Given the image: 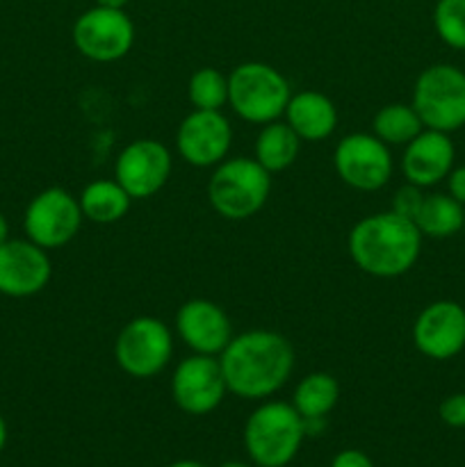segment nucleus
I'll return each instance as SVG.
<instances>
[{"instance_id": "nucleus-1", "label": "nucleus", "mask_w": 465, "mask_h": 467, "mask_svg": "<svg viewBox=\"0 0 465 467\" xmlns=\"http://www.w3.org/2000/svg\"><path fill=\"white\" fill-rule=\"evenodd\" d=\"M219 363L228 392L246 401H264L285 386L294 372L296 356L285 336L253 328L232 336Z\"/></svg>"}, {"instance_id": "nucleus-2", "label": "nucleus", "mask_w": 465, "mask_h": 467, "mask_svg": "<svg viewBox=\"0 0 465 467\" xmlns=\"http://www.w3.org/2000/svg\"><path fill=\"white\" fill-rule=\"evenodd\" d=\"M422 233L415 222L392 213L367 214L349 231V255L356 267L374 278H399L422 254Z\"/></svg>"}, {"instance_id": "nucleus-3", "label": "nucleus", "mask_w": 465, "mask_h": 467, "mask_svg": "<svg viewBox=\"0 0 465 467\" xmlns=\"http://www.w3.org/2000/svg\"><path fill=\"white\" fill-rule=\"evenodd\" d=\"M304 438V418L287 401L264 400L244 424V450L258 467L292 463Z\"/></svg>"}, {"instance_id": "nucleus-4", "label": "nucleus", "mask_w": 465, "mask_h": 467, "mask_svg": "<svg viewBox=\"0 0 465 467\" xmlns=\"http://www.w3.org/2000/svg\"><path fill=\"white\" fill-rule=\"evenodd\" d=\"M272 194V173L251 158H226L208 181V201L219 217L244 222L258 214Z\"/></svg>"}, {"instance_id": "nucleus-5", "label": "nucleus", "mask_w": 465, "mask_h": 467, "mask_svg": "<svg viewBox=\"0 0 465 467\" xmlns=\"http://www.w3.org/2000/svg\"><path fill=\"white\" fill-rule=\"evenodd\" d=\"M290 99L287 78L267 62L237 64L228 76V105L246 123L264 126L278 121Z\"/></svg>"}, {"instance_id": "nucleus-6", "label": "nucleus", "mask_w": 465, "mask_h": 467, "mask_svg": "<svg viewBox=\"0 0 465 467\" xmlns=\"http://www.w3.org/2000/svg\"><path fill=\"white\" fill-rule=\"evenodd\" d=\"M410 105L424 128L451 135L465 126V71L454 64H433L418 76Z\"/></svg>"}, {"instance_id": "nucleus-7", "label": "nucleus", "mask_w": 465, "mask_h": 467, "mask_svg": "<svg viewBox=\"0 0 465 467\" xmlns=\"http://www.w3.org/2000/svg\"><path fill=\"white\" fill-rule=\"evenodd\" d=\"M173 356V333L162 319L141 315L130 319L114 340V360L132 379H153Z\"/></svg>"}, {"instance_id": "nucleus-8", "label": "nucleus", "mask_w": 465, "mask_h": 467, "mask_svg": "<svg viewBox=\"0 0 465 467\" xmlns=\"http://www.w3.org/2000/svg\"><path fill=\"white\" fill-rule=\"evenodd\" d=\"M71 36L82 57L100 64L117 62L135 44V23L126 9L94 5L76 18Z\"/></svg>"}, {"instance_id": "nucleus-9", "label": "nucleus", "mask_w": 465, "mask_h": 467, "mask_svg": "<svg viewBox=\"0 0 465 467\" xmlns=\"http://www.w3.org/2000/svg\"><path fill=\"white\" fill-rule=\"evenodd\" d=\"M82 210L78 196L64 187H48L27 203L23 231L30 242L46 251L62 249L80 233Z\"/></svg>"}, {"instance_id": "nucleus-10", "label": "nucleus", "mask_w": 465, "mask_h": 467, "mask_svg": "<svg viewBox=\"0 0 465 467\" xmlns=\"http://www.w3.org/2000/svg\"><path fill=\"white\" fill-rule=\"evenodd\" d=\"M333 167L337 178L351 190L377 192L390 182L395 160L390 146L383 144L374 132H351L337 141Z\"/></svg>"}, {"instance_id": "nucleus-11", "label": "nucleus", "mask_w": 465, "mask_h": 467, "mask_svg": "<svg viewBox=\"0 0 465 467\" xmlns=\"http://www.w3.org/2000/svg\"><path fill=\"white\" fill-rule=\"evenodd\" d=\"M228 386L217 356L191 354L178 363L171 377L173 404L187 415H208L222 406Z\"/></svg>"}, {"instance_id": "nucleus-12", "label": "nucleus", "mask_w": 465, "mask_h": 467, "mask_svg": "<svg viewBox=\"0 0 465 467\" xmlns=\"http://www.w3.org/2000/svg\"><path fill=\"white\" fill-rule=\"evenodd\" d=\"M176 146L190 167L214 169L231 153V121L222 109H191L178 126Z\"/></svg>"}, {"instance_id": "nucleus-13", "label": "nucleus", "mask_w": 465, "mask_h": 467, "mask_svg": "<svg viewBox=\"0 0 465 467\" xmlns=\"http://www.w3.org/2000/svg\"><path fill=\"white\" fill-rule=\"evenodd\" d=\"M171 153L158 140H135L117 155L114 181L130 194L144 201L158 194L171 176Z\"/></svg>"}, {"instance_id": "nucleus-14", "label": "nucleus", "mask_w": 465, "mask_h": 467, "mask_svg": "<svg viewBox=\"0 0 465 467\" xmlns=\"http://www.w3.org/2000/svg\"><path fill=\"white\" fill-rule=\"evenodd\" d=\"M413 345L431 360H451L465 349V308L440 299L424 306L413 322Z\"/></svg>"}, {"instance_id": "nucleus-15", "label": "nucleus", "mask_w": 465, "mask_h": 467, "mask_svg": "<svg viewBox=\"0 0 465 467\" xmlns=\"http://www.w3.org/2000/svg\"><path fill=\"white\" fill-rule=\"evenodd\" d=\"M53 276L48 251L35 242L7 240L0 244V295L27 299L44 290Z\"/></svg>"}, {"instance_id": "nucleus-16", "label": "nucleus", "mask_w": 465, "mask_h": 467, "mask_svg": "<svg viewBox=\"0 0 465 467\" xmlns=\"http://www.w3.org/2000/svg\"><path fill=\"white\" fill-rule=\"evenodd\" d=\"M176 331L191 354L217 358L235 336L226 310L210 299L185 301L176 313Z\"/></svg>"}, {"instance_id": "nucleus-17", "label": "nucleus", "mask_w": 465, "mask_h": 467, "mask_svg": "<svg viewBox=\"0 0 465 467\" xmlns=\"http://www.w3.org/2000/svg\"><path fill=\"white\" fill-rule=\"evenodd\" d=\"M456 149L447 132L424 128L415 140L404 146L401 173L406 182L418 187H433L445 181L454 169Z\"/></svg>"}, {"instance_id": "nucleus-18", "label": "nucleus", "mask_w": 465, "mask_h": 467, "mask_svg": "<svg viewBox=\"0 0 465 467\" xmlns=\"http://www.w3.org/2000/svg\"><path fill=\"white\" fill-rule=\"evenodd\" d=\"M283 121L299 135L301 141H324L336 132L337 108L326 94L315 89L292 94Z\"/></svg>"}, {"instance_id": "nucleus-19", "label": "nucleus", "mask_w": 465, "mask_h": 467, "mask_svg": "<svg viewBox=\"0 0 465 467\" xmlns=\"http://www.w3.org/2000/svg\"><path fill=\"white\" fill-rule=\"evenodd\" d=\"M78 203H80L82 217L87 222L108 226V223H117L126 217L132 199L114 178L112 181L103 178V181L89 182L78 196Z\"/></svg>"}, {"instance_id": "nucleus-20", "label": "nucleus", "mask_w": 465, "mask_h": 467, "mask_svg": "<svg viewBox=\"0 0 465 467\" xmlns=\"http://www.w3.org/2000/svg\"><path fill=\"white\" fill-rule=\"evenodd\" d=\"M301 150V140L285 121L264 123L255 137V160L269 173H278L290 169L296 162Z\"/></svg>"}, {"instance_id": "nucleus-21", "label": "nucleus", "mask_w": 465, "mask_h": 467, "mask_svg": "<svg viewBox=\"0 0 465 467\" xmlns=\"http://www.w3.org/2000/svg\"><path fill=\"white\" fill-rule=\"evenodd\" d=\"M465 223V205L451 199L450 194H427L422 201L415 226L422 233V237L433 240H447L456 233L463 231Z\"/></svg>"}, {"instance_id": "nucleus-22", "label": "nucleus", "mask_w": 465, "mask_h": 467, "mask_svg": "<svg viewBox=\"0 0 465 467\" xmlns=\"http://www.w3.org/2000/svg\"><path fill=\"white\" fill-rule=\"evenodd\" d=\"M340 401V383L328 372H313L301 379L292 395V406L304 420H326Z\"/></svg>"}, {"instance_id": "nucleus-23", "label": "nucleus", "mask_w": 465, "mask_h": 467, "mask_svg": "<svg viewBox=\"0 0 465 467\" xmlns=\"http://www.w3.org/2000/svg\"><path fill=\"white\" fill-rule=\"evenodd\" d=\"M424 130L413 105L388 103L374 114L372 132L388 146H406Z\"/></svg>"}, {"instance_id": "nucleus-24", "label": "nucleus", "mask_w": 465, "mask_h": 467, "mask_svg": "<svg viewBox=\"0 0 465 467\" xmlns=\"http://www.w3.org/2000/svg\"><path fill=\"white\" fill-rule=\"evenodd\" d=\"M187 99L194 109H223L228 105V76L212 67L199 68L187 82Z\"/></svg>"}, {"instance_id": "nucleus-25", "label": "nucleus", "mask_w": 465, "mask_h": 467, "mask_svg": "<svg viewBox=\"0 0 465 467\" xmlns=\"http://www.w3.org/2000/svg\"><path fill=\"white\" fill-rule=\"evenodd\" d=\"M433 27L442 44L465 50V0H438L433 7Z\"/></svg>"}, {"instance_id": "nucleus-26", "label": "nucleus", "mask_w": 465, "mask_h": 467, "mask_svg": "<svg viewBox=\"0 0 465 467\" xmlns=\"http://www.w3.org/2000/svg\"><path fill=\"white\" fill-rule=\"evenodd\" d=\"M424 196H427V194L422 192V187L406 182V185H401L399 190L395 192V196H392V208L390 210H392V213L401 214V217L410 219V222H415L419 208H422Z\"/></svg>"}, {"instance_id": "nucleus-27", "label": "nucleus", "mask_w": 465, "mask_h": 467, "mask_svg": "<svg viewBox=\"0 0 465 467\" xmlns=\"http://www.w3.org/2000/svg\"><path fill=\"white\" fill-rule=\"evenodd\" d=\"M438 415L451 429H465V392L445 397L438 406Z\"/></svg>"}, {"instance_id": "nucleus-28", "label": "nucleus", "mask_w": 465, "mask_h": 467, "mask_svg": "<svg viewBox=\"0 0 465 467\" xmlns=\"http://www.w3.org/2000/svg\"><path fill=\"white\" fill-rule=\"evenodd\" d=\"M331 467H374L372 459L360 450H345L336 454Z\"/></svg>"}, {"instance_id": "nucleus-29", "label": "nucleus", "mask_w": 465, "mask_h": 467, "mask_svg": "<svg viewBox=\"0 0 465 467\" xmlns=\"http://www.w3.org/2000/svg\"><path fill=\"white\" fill-rule=\"evenodd\" d=\"M447 181V194L451 199L459 201L460 205H465V164L463 167H454L450 171V176L445 178Z\"/></svg>"}, {"instance_id": "nucleus-30", "label": "nucleus", "mask_w": 465, "mask_h": 467, "mask_svg": "<svg viewBox=\"0 0 465 467\" xmlns=\"http://www.w3.org/2000/svg\"><path fill=\"white\" fill-rule=\"evenodd\" d=\"M96 5H100V7H114V9H123L126 7L130 0H94Z\"/></svg>"}, {"instance_id": "nucleus-31", "label": "nucleus", "mask_w": 465, "mask_h": 467, "mask_svg": "<svg viewBox=\"0 0 465 467\" xmlns=\"http://www.w3.org/2000/svg\"><path fill=\"white\" fill-rule=\"evenodd\" d=\"M7 240H9V223H7V219H5V214L0 213V244Z\"/></svg>"}, {"instance_id": "nucleus-32", "label": "nucleus", "mask_w": 465, "mask_h": 467, "mask_svg": "<svg viewBox=\"0 0 465 467\" xmlns=\"http://www.w3.org/2000/svg\"><path fill=\"white\" fill-rule=\"evenodd\" d=\"M5 445H7V424H5V418L0 415V454H3Z\"/></svg>"}, {"instance_id": "nucleus-33", "label": "nucleus", "mask_w": 465, "mask_h": 467, "mask_svg": "<svg viewBox=\"0 0 465 467\" xmlns=\"http://www.w3.org/2000/svg\"><path fill=\"white\" fill-rule=\"evenodd\" d=\"M167 467H205L203 463H196V461H176V463L167 465Z\"/></svg>"}, {"instance_id": "nucleus-34", "label": "nucleus", "mask_w": 465, "mask_h": 467, "mask_svg": "<svg viewBox=\"0 0 465 467\" xmlns=\"http://www.w3.org/2000/svg\"><path fill=\"white\" fill-rule=\"evenodd\" d=\"M219 467H249L246 463H237V461H231V463H223V465H219Z\"/></svg>"}, {"instance_id": "nucleus-35", "label": "nucleus", "mask_w": 465, "mask_h": 467, "mask_svg": "<svg viewBox=\"0 0 465 467\" xmlns=\"http://www.w3.org/2000/svg\"><path fill=\"white\" fill-rule=\"evenodd\" d=\"M463 231H465V223H463Z\"/></svg>"}]
</instances>
